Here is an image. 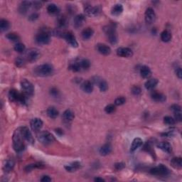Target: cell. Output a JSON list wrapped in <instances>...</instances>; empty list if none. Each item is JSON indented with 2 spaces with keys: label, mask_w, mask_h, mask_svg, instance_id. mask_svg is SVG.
<instances>
[{
  "label": "cell",
  "mask_w": 182,
  "mask_h": 182,
  "mask_svg": "<svg viewBox=\"0 0 182 182\" xmlns=\"http://www.w3.org/2000/svg\"><path fill=\"white\" fill-rule=\"evenodd\" d=\"M35 41L36 42V44L39 45L48 44L51 41L50 34L46 31L40 32L39 34H36L35 37Z\"/></svg>",
  "instance_id": "obj_5"
},
{
  "label": "cell",
  "mask_w": 182,
  "mask_h": 182,
  "mask_svg": "<svg viewBox=\"0 0 182 182\" xmlns=\"http://www.w3.org/2000/svg\"><path fill=\"white\" fill-rule=\"evenodd\" d=\"M170 172L169 169L164 164H159V165L152 168L150 170L151 174L158 177H166L170 174Z\"/></svg>",
  "instance_id": "obj_6"
},
{
  "label": "cell",
  "mask_w": 182,
  "mask_h": 182,
  "mask_svg": "<svg viewBox=\"0 0 182 182\" xmlns=\"http://www.w3.org/2000/svg\"><path fill=\"white\" fill-rule=\"evenodd\" d=\"M84 11L86 15L89 16H98L100 13V9L98 6H93L91 5L85 6Z\"/></svg>",
  "instance_id": "obj_14"
},
{
  "label": "cell",
  "mask_w": 182,
  "mask_h": 182,
  "mask_svg": "<svg viewBox=\"0 0 182 182\" xmlns=\"http://www.w3.org/2000/svg\"><path fill=\"white\" fill-rule=\"evenodd\" d=\"M38 140L44 145H51L55 141L53 135L48 131H41L37 135Z\"/></svg>",
  "instance_id": "obj_4"
},
{
  "label": "cell",
  "mask_w": 182,
  "mask_h": 182,
  "mask_svg": "<svg viewBox=\"0 0 182 182\" xmlns=\"http://www.w3.org/2000/svg\"><path fill=\"white\" fill-rule=\"evenodd\" d=\"M43 121L39 118H34L31 120L30 125L34 131H38L43 127Z\"/></svg>",
  "instance_id": "obj_16"
},
{
  "label": "cell",
  "mask_w": 182,
  "mask_h": 182,
  "mask_svg": "<svg viewBox=\"0 0 182 182\" xmlns=\"http://www.w3.org/2000/svg\"><path fill=\"white\" fill-rule=\"evenodd\" d=\"M157 147L161 150L165 152L166 153H171L172 152V147L167 142H162L157 145Z\"/></svg>",
  "instance_id": "obj_24"
},
{
  "label": "cell",
  "mask_w": 182,
  "mask_h": 182,
  "mask_svg": "<svg viewBox=\"0 0 182 182\" xmlns=\"http://www.w3.org/2000/svg\"><path fill=\"white\" fill-rule=\"evenodd\" d=\"M104 31L108 36L109 41L110 44H115L117 43V35L116 29H115V26L113 23H110L105 27H104Z\"/></svg>",
  "instance_id": "obj_3"
},
{
  "label": "cell",
  "mask_w": 182,
  "mask_h": 182,
  "mask_svg": "<svg viewBox=\"0 0 182 182\" xmlns=\"http://www.w3.org/2000/svg\"><path fill=\"white\" fill-rule=\"evenodd\" d=\"M41 181L42 182H49L51 181V179L48 176H44L42 177V179H41Z\"/></svg>",
  "instance_id": "obj_56"
},
{
  "label": "cell",
  "mask_w": 182,
  "mask_h": 182,
  "mask_svg": "<svg viewBox=\"0 0 182 182\" xmlns=\"http://www.w3.org/2000/svg\"><path fill=\"white\" fill-rule=\"evenodd\" d=\"M126 102V99L124 97H119L115 99V105L120 106V105H123Z\"/></svg>",
  "instance_id": "obj_46"
},
{
  "label": "cell",
  "mask_w": 182,
  "mask_h": 182,
  "mask_svg": "<svg viewBox=\"0 0 182 182\" xmlns=\"http://www.w3.org/2000/svg\"><path fill=\"white\" fill-rule=\"evenodd\" d=\"M80 167V163L78 162H74L73 163L68 164V165L65 166V169L66 171L69 172H73L78 170Z\"/></svg>",
  "instance_id": "obj_28"
},
{
  "label": "cell",
  "mask_w": 182,
  "mask_h": 182,
  "mask_svg": "<svg viewBox=\"0 0 182 182\" xmlns=\"http://www.w3.org/2000/svg\"><path fill=\"white\" fill-rule=\"evenodd\" d=\"M170 108L174 113L181 112V108L180 105H173Z\"/></svg>",
  "instance_id": "obj_48"
},
{
  "label": "cell",
  "mask_w": 182,
  "mask_h": 182,
  "mask_svg": "<svg viewBox=\"0 0 182 182\" xmlns=\"http://www.w3.org/2000/svg\"><path fill=\"white\" fill-rule=\"evenodd\" d=\"M117 54L120 57L130 58L132 56L133 52H132V49L127 48V47H120V48H117Z\"/></svg>",
  "instance_id": "obj_12"
},
{
  "label": "cell",
  "mask_w": 182,
  "mask_h": 182,
  "mask_svg": "<svg viewBox=\"0 0 182 182\" xmlns=\"http://www.w3.org/2000/svg\"><path fill=\"white\" fill-rule=\"evenodd\" d=\"M32 6H33L34 9H40L42 6L41 2H32Z\"/></svg>",
  "instance_id": "obj_54"
},
{
  "label": "cell",
  "mask_w": 182,
  "mask_h": 182,
  "mask_svg": "<svg viewBox=\"0 0 182 182\" xmlns=\"http://www.w3.org/2000/svg\"><path fill=\"white\" fill-rule=\"evenodd\" d=\"M59 112L58 110L54 107H50V108H48L47 110V115L51 119H55L56 117L59 116Z\"/></svg>",
  "instance_id": "obj_32"
},
{
  "label": "cell",
  "mask_w": 182,
  "mask_h": 182,
  "mask_svg": "<svg viewBox=\"0 0 182 182\" xmlns=\"http://www.w3.org/2000/svg\"><path fill=\"white\" fill-rule=\"evenodd\" d=\"M69 69L71 70L73 72H79L81 71V68H80V63H79V60L78 61H76L73 62V63H70L69 66Z\"/></svg>",
  "instance_id": "obj_40"
},
{
  "label": "cell",
  "mask_w": 182,
  "mask_h": 182,
  "mask_svg": "<svg viewBox=\"0 0 182 182\" xmlns=\"http://www.w3.org/2000/svg\"><path fill=\"white\" fill-rule=\"evenodd\" d=\"M97 50L102 55H109L111 53V48L108 45L104 44H98L97 45Z\"/></svg>",
  "instance_id": "obj_19"
},
{
  "label": "cell",
  "mask_w": 182,
  "mask_h": 182,
  "mask_svg": "<svg viewBox=\"0 0 182 182\" xmlns=\"http://www.w3.org/2000/svg\"><path fill=\"white\" fill-rule=\"evenodd\" d=\"M93 29L91 27H87L83 30L82 33H81V36H82V38L84 40H88L93 36Z\"/></svg>",
  "instance_id": "obj_25"
},
{
  "label": "cell",
  "mask_w": 182,
  "mask_h": 182,
  "mask_svg": "<svg viewBox=\"0 0 182 182\" xmlns=\"http://www.w3.org/2000/svg\"><path fill=\"white\" fill-rule=\"evenodd\" d=\"M151 97L152 98L153 100L158 102H163L166 100V97L165 95L157 91H153L151 94Z\"/></svg>",
  "instance_id": "obj_20"
},
{
  "label": "cell",
  "mask_w": 182,
  "mask_h": 182,
  "mask_svg": "<svg viewBox=\"0 0 182 182\" xmlns=\"http://www.w3.org/2000/svg\"><path fill=\"white\" fill-rule=\"evenodd\" d=\"M85 22V16L83 14H78L75 16L73 20V26L76 29L82 27Z\"/></svg>",
  "instance_id": "obj_17"
},
{
  "label": "cell",
  "mask_w": 182,
  "mask_h": 182,
  "mask_svg": "<svg viewBox=\"0 0 182 182\" xmlns=\"http://www.w3.org/2000/svg\"><path fill=\"white\" fill-rule=\"evenodd\" d=\"M32 6V2L29 1H23L21 3L19 7V12L21 14H27L28 11Z\"/></svg>",
  "instance_id": "obj_18"
},
{
  "label": "cell",
  "mask_w": 182,
  "mask_h": 182,
  "mask_svg": "<svg viewBox=\"0 0 182 182\" xmlns=\"http://www.w3.org/2000/svg\"><path fill=\"white\" fill-rule=\"evenodd\" d=\"M95 181H97V182H104L105 181V179H103L102 178H100V177H97V178L95 179Z\"/></svg>",
  "instance_id": "obj_58"
},
{
  "label": "cell",
  "mask_w": 182,
  "mask_h": 182,
  "mask_svg": "<svg viewBox=\"0 0 182 182\" xmlns=\"http://www.w3.org/2000/svg\"><path fill=\"white\" fill-rule=\"evenodd\" d=\"M53 67L51 64L46 63L38 66L35 68V74L41 77L49 76L53 73Z\"/></svg>",
  "instance_id": "obj_2"
},
{
  "label": "cell",
  "mask_w": 182,
  "mask_h": 182,
  "mask_svg": "<svg viewBox=\"0 0 182 182\" xmlns=\"http://www.w3.org/2000/svg\"><path fill=\"white\" fill-rule=\"evenodd\" d=\"M92 82L93 83V84H96L98 85L100 91L101 92H105L108 91V84L104 79L100 78L98 76H95L93 78Z\"/></svg>",
  "instance_id": "obj_10"
},
{
  "label": "cell",
  "mask_w": 182,
  "mask_h": 182,
  "mask_svg": "<svg viewBox=\"0 0 182 182\" xmlns=\"http://www.w3.org/2000/svg\"><path fill=\"white\" fill-rule=\"evenodd\" d=\"M44 167V164L41 163H35V164H29V165H27L25 168V171L27 172H29L34 170V169H41Z\"/></svg>",
  "instance_id": "obj_39"
},
{
  "label": "cell",
  "mask_w": 182,
  "mask_h": 182,
  "mask_svg": "<svg viewBox=\"0 0 182 182\" xmlns=\"http://www.w3.org/2000/svg\"><path fill=\"white\" fill-rule=\"evenodd\" d=\"M62 117H63V120L64 122H66V123H69V122H71L74 119L75 114L71 110L68 109V110L64 111V112L63 113V116Z\"/></svg>",
  "instance_id": "obj_23"
},
{
  "label": "cell",
  "mask_w": 182,
  "mask_h": 182,
  "mask_svg": "<svg viewBox=\"0 0 182 182\" xmlns=\"http://www.w3.org/2000/svg\"><path fill=\"white\" fill-rule=\"evenodd\" d=\"M50 93L53 97H58L59 95V91H58V89L55 88V87H53V88L51 89Z\"/></svg>",
  "instance_id": "obj_51"
},
{
  "label": "cell",
  "mask_w": 182,
  "mask_h": 182,
  "mask_svg": "<svg viewBox=\"0 0 182 182\" xmlns=\"http://www.w3.org/2000/svg\"><path fill=\"white\" fill-rule=\"evenodd\" d=\"M145 19L147 23H149V24L152 23L154 21H155V19H156L155 11H154L152 8L147 9L146 12H145Z\"/></svg>",
  "instance_id": "obj_13"
},
{
  "label": "cell",
  "mask_w": 182,
  "mask_h": 182,
  "mask_svg": "<svg viewBox=\"0 0 182 182\" xmlns=\"http://www.w3.org/2000/svg\"><path fill=\"white\" fill-rule=\"evenodd\" d=\"M100 154L102 156H107L112 152V146L110 144H105L100 149Z\"/></svg>",
  "instance_id": "obj_31"
},
{
  "label": "cell",
  "mask_w": 182,
  "mask_h": 182,
  "mask_svg": "<svg viewBox=\"0 0 182 182\" xmlns=\"http://www.w3.org/2000/svg\"><path fill=\"white\" fill-rule=\"evenodd\" d=\"M158 83H159V80L156 78H152L149 79L145 83V86L146 87L147 90H152L157 86Z\"/></svg>",
  "instance_id": "obj_29"
},
{
  "label": "cell",
  "mask_w": 182,
  "mask_h": 182,
  "mask_svg": "<svg viewBox=\"0 0 182 182\" xmlns=\"http://www.w3.org/2000/svg\"><path fill=\"white\" fill-rule=\"evenodd\" d=\"M79 63H80V68L82 70H87L90 68V66H91V62L87 59H83L79 60Z\"/></svg>",
  "instance_id": "obj_38"
},
{
  "label": "cell",
  "mask_w": 182,
  "mask_h": 182,
  "mask_svg": "<svg viewBox=\"0 0 182 182\" xmlns=\"http://www.w3.org/2000/svg\"><path fill=\"white\" fill-rule=\"evenodd\" d=\"M141 76L144 78H149L152 76V71L148 66H144L140 69Z\"/></svg>",
  "instance_id": "obj_30"
},
{
  "label": "cell",
  "mask_w": 182,
  "mask_h": 182,
  "mask_svg": "<svg viewBox=\"0 0 182 182\" xmlns=\"http://www.w3.org/2000/svg\"><path fill=\"white\" fill-rule=\"evenodd\" d=\"M131 91H132V93L133 94V95H139L141 93V92H142V90H141V88L140 87L135 85V86L132 87Z\"/></svg>",
  "instance_id": "obj_47"
},
{
  "label": "cell",
  "mask_w": 182,
  "mask_h": 182,
  "mask_svg": "<svg viewBox=\"0 0 182 182\" xmlns=\"http://www.w3.org/2000/svg\"><path fill=\"white\" fill-rule=\"evenodd\" d=\"M13 147L16 152H21L25 149V142L24 138L23 137L22 134L21 133L20 128H17L13 134Z\"/></svg>",
  "instance_id": "obj_1"
},
{
  "label": "cell",
  "mask_w": 182,
  "mask_h": 182,
  "mask_svg": "<svg viewBox=\"0 0 182 182\" xmlns=\"http://www.w3.org/2000/svg\"><path fill=\"white\" fill-rule=\"evenodd\" d=\"M9 98L11 101L20 102L21 98H22V93H19L16 90L12 89L9 93Z\"/></svg>",
  "instance_id": "obj_15"
},
{
  "label": "cell",
  "mask_w": 182,
  "mask_h": 182,
  "mask_svg": "<svg viewBox=\"0 0 182 182\" xmlns=\"http://www.w3.org/2000/svg\"><path fill=\"white\" fill-rule=\"evenodd\" d=\"M116 110V108H115V105L113 104H110L108 105H107L105 108V112L108 113V114H112Z\"/></svg>",
  "instance_id": "obj_45"
},
{
  "label": "cell",
  "mask_w": 182,
  "mask_h": 182,
  "mask_svg": "<svg viewBox=\"0 0 182 182\" xmlns=\"http://www.w3.org/2000/svg\"><path fill=\"white\" fill-rule=\"evenodd\" d=\"M56 23L59 29H63V28H65L66 27V25H67L68 23L67 18H66L65 16H63V15L59 16L57 18Z\"/></svg>",
  "instance_id": "obj_27"
},
{
  "label": "cell",
  "mask_w": 182,
  "mask_h": 182,
  "mask_svg": "<svg viewBox=\"0 0 182 182\" xmlns=\"http://www.w3.org/2000/svg\"><path fill=\"white\" fill-rule=\"evenodd\" d=\"M19 128H20L21 133L22 134L23 137L24 138V140L27 141L28 143H29V144H34V139L33 137V135H32L31 131L29 130V128L27 127H20Z\"/></svg>",
  "instance_id": "obj_11"
},
{
  "label": "cell",
  "mask_w": 182,
  "mask_h": 182,
  "mask_svg": "<svg viewBox=\"0 0 182 182\" xmlns=\"http://www.w3.org/2000/svg\"><path fill=\"white\" fill-rule=\"evenodd\" d=\"M47 12H48L50 14L55 15L58 14L60 12V9L57 5H55L54 4H49L47 7Z\"/></svg>",
  "instance_id": "obj_33"
},
{
  "label": "cell",
  "mask_w": 182,
  "mask_h": 182,
  "mask_svg": "<svg viewBox=\"0 0 182 182\" xmlns=\"http://www.w3.org/2000/svg\"><path fill=\"white\" fill-rule=\"evenodd\" d=\"M26 46L23 44H21V43H17V44L14 46V50L16 51V52L22 53L25 51Z\"/></svg>",
  "instance_id": "obj_42"
},
{
  "label": "cell",
  "mask_w": 182,
  "mask_h": 182,
  "mask_svg": "<svg viewBox=\"0 0 182 182\" xmlns=\"http://www.w3.org/2000/svg\"><path fill=\"white\" fill-rule=\"evenodd\" d=\"M21 87L23 90V93H25L27 96H32L34 93V85L30 81L23 79L21 81Z\"/></svg>",
  "instance_id": "obj_7"
},
{
  "label": "cell",
  "mask_w": 182,
  "mask_h": 182,
  "mask_svg": "<svg viewBox=\"0 0 182 182\" xmlns=\"http://www.w3.org/2000/svg\"><path fill=\"white\" fill-rule=\"evenodd\" d=\"M93 83L91 80H85L81 84V88L85 93H91L93 91Z\"/></svg>",
  "instance_id": "obj_21"
},
{
  "label": "cell",
  "mask_w": 182,
  "mask_h": 182,
  "mask_svg": "<svg viewBox=\"0 0 182 182\" xmlns=\"http://www.w3.org/2000/svg\"><path fill=\"white\" fill-rule=\"evenodd\" d=\"M26 60L24 58H22V57H17L16 60H15V63H16V65L18 66V67H23V66L25 65L26 63Z\"/></svg>",
  "instance_id": "obj_43"
},
{
  "label": "cell",
  "mask_w": 182,
  "mask_h": 182,
  "mask_svg": "<svg viewBox=\"0 0 182 182\" xmlns=\"http://www.w3.org/2000/svg\"><path fill=\"white\" fill-rule=\"evenodd\" d=\"M174 134V131H173V130H171V131H168L162 133V136L164 137H172Z\"/></svg>",
  "instance_id": "obj_52"
},
{
  "label": "cell",
  "mask_w": 182,
  "mask_h": 182,
  "mask_svg": "<svg viewBox=\"0 0 182 182\" xmlns=\"http://www.w3.org/2000/svg\"><path fill=\"white\" fill-rule=\"evenodd\" d=\"M10 27V23L9 21L6 20V19H2L0 21V30L1 31H6L9 29Z\"/></svg>",
  "instance_id": "obj_37"
},
{
  "label": "cell",
  "mask_w": 182,
  "mask_h": 182,
  "mask_svg": "<svg viewBox=\"0 0 182 182\" xmlns=\"http://www.w3.org/2000/svg\"><path fill=\"white\" fill-rule=\"evenodd\" d=\"M14 167V162L12 159H7L4 165V170L6 172H9Z\"/></svg>",
  "instance_id": "obj_36"
},
{
  "label": "cell",
  "mask_w": 182,
  "mask_h": 182,
  "mask_svg": "<svg viewBox=\"0 0 182 182\" xmlns=\"http://www.w3.org/2000/svg\"><path fill=\"white\" fill-rule=\"evenodd\" d=\"M123 12V6L120 4H117L112 6L111 9V14L113 16H120Z\"/></svg>",
  "instance_id": "obj_26"
},
{
  "label": "cell",
  "mask_w": 182,
  "mask_h": 182,
  "mask_svg": "<svg viewBox=\"0 0 182 182\" xmlns=\"http://www.w3.org/2000/svg\"><path fill=\"white\" fill-rule=\"evenodd\" d=\"M174 117H175V120H177V122H181V119H182V115H181V112H176L174 113Z\"/></svg>",
  "instance_id": "obj_55"
},
{
  "label": "cell",
  "mask_w": 182,
  "mask_h": 182,
  "mask_svg": "<svg viewBox=\"0 0 182 182\" xmlns=\"http://www.w3.org/2000/svg\"><path fill=\"white\" fill-rule=\"evenodd\" d=\"M142 145H143V141L142 139L139 137L134 139V140L132 141L131 147H130V152H135L137 149L140 148L141 146H142Z\"/></svg>",
  "instance_id": "obj_22"
},
{
  "label": "cell",
  "mask_w": 182,
  "mask_h": 182,
  "mask_svg": "<svg viewBox=\"0 0 182 182\" xmlns=\"http://www.w3.org/2000/svg\"><path fill=\"white\" fill-rule=\"evenodd\" d=\"M55 132H56L58 134H59V135H62V134H63V130H62L61 129H60V128H58V129L55 130Z\"/></svg>",
  "instance_id": "obj_57"
},
{
  "label": "cell",
  "mask_w": 182,
  "mask_h": 182,
  "mask_svg": "<svg viewBox=\"0 0 182 182\" xmlns=\"http://www.w3.org/2000/svg\"><path fill=\"white\" fill-rule=\"evenodd\" d=\"M125 164L123 163V162H118V163H116L115 164V168L116 170H122L125 168Z\"/></svg>",
  "instance_id": "obj_50"
},
{
  "label": "cell",
  "mask_w": 182,
  "mask_h": 182,
  "mask_svg": "<svg viewBox=\"0 0 182 182\" xmlns=\"http://www.w3.org/2000/svg\"><path fill=\"white\" fill-rule=\"evenodd\" d=\"M41 53L37 48H30L26 53V60L30 63H33L37 61L40 58Z\"/></svg>",
  "instance_id": "obj_8"
},
{
  "label": "cell",
  "mask_w": 182,
  "mask_h": 182,
  "mask_svg": "<svg viewBox=\"0 0 182 182\" xmlns=\"http://www.w3.org/2000/svg\"><path fill=\"white\" fill-rule=\"evenodd\" d=\"M164 122L166 125H174L175 123H176V120L173 118V117L170 116H166L164 117Z\"/></svg>",
  "instance_id": "obj_44"
},
{
  "label": "cell",
  "mask_w": 182,
  "mask_h": 182,
  "mask_svg": "<svg viewBox=\"0 0 182 182\" xmlns=\"http://www.w3.org/2000/svg\"><path fill=\"white\" fill-rule=\"evenodd\" d=\"M172 36L171 32H170L167 30H165V31H162L161 34V39L163 42L167 43L170 42L171 40H172Z\"/></svg>",
  "instance_id": "obj_35"
},
{
  "label": "cell",
  "mask_w": 182,
  "mask_h": 182,
  "mask_svg": "<svg viewBox=\"0 0 182 182\" xmlns=\"http://www.w3.org/2000/svg\"><path fill=\"white\" fill-rule=\"evenodd\" d=\"M62 37L65 38V40L68 43V44L70 46L73 48H77L78 46V41H77L76 37L73 35V34L70 31H64L62 34Z\"/></svg>",
  "instance_id": "obj_9"
},
{
  "label": "cell",
  "mask_w": 182,
  "mask_h": 182,
  "mask_svg": "<svg viewBox=\"0 0 182 182\" xmlns=\"http://www.w3.org/2000/svg\"><path fill=\"white\" fill-rule=\"evenodd\" d=\"M38 16H39V15H38V13H36V12L32 13V14L29 16V20L31 21H34L37 20L38 19Z\"/></svg>",
  "instance_id": "obj_49"
},
{
  "label": "cell",
  "mask_w": 182,
  "mask_h": 182,
  "mask_svg": "<svg viewBox=\"0 0 182 182\" xmlns=\"http://www.w3.org/2000/svg\"><path fill=\"white\" fill-rule=\"evenodd\" d=\"M6 37L8 38L9 40L13 42H19L20 41V37L18 34L15 33H9L6 34Z\"/></svg>",
  "instance_id": "obj_41"
},
{
  "label": "cell",
  "mask_w": 182,
  "mask_h": 182,
  "mask_svg": "<svg viewBox=\"0 0 182 182\" xmlns=\"http://www.w3.org/2000/svg\"><path fill=\"white\" fill-rule=\"evenodd\" d=\"M175 73H176V75L177 76V77L179 79L181 78L182 77V70H181V67H177L176 68H175Z\"/></svg>",
  "instance_id": "obj_53"
},
{
  "label": "cell",
  "mask_w": 182,
  "mask_h": 182,
  "mask_svg": "<svg viewBox=\"0 0 182 182\" xmlns=\"http://www.w3.org/2000/svg\"><path fill=\"white\" fill-rule=\"evenodd\" d=\"M171 165L175 169H181L182 166V159L181 157H174L171 161Z\"/></svg>",
  "instance_id": "obj_34"
}]
</instances>
